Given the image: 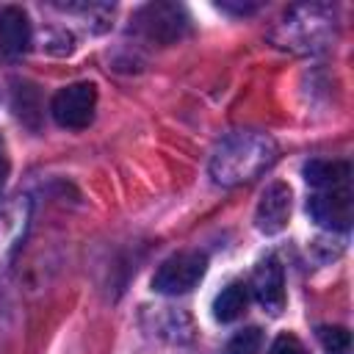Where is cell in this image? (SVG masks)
<instances>
[{
	"mask_svg": "<svg viewBox=\"0 0 354 354\" xmlns=\"http://www.w3.org/2000/svg\"><path fill=\"white\" fill-rule=\"evenodd\" d=\"M274 160V144L257 133H238L227 138L213 155V177L218 183H243L260 174Z\"/></svg>",
	"mask_w": 354,
	"mask_h": 354,
	"instance_id": "obj_1",
	"label": "cell"
},
{
	"mask_svg": "<svg viewBox=\"0 0 354 354\" xmlns=\"http://www.w3.org/2000/svg\"><path fill=\"white\" fill-rule=\"evenodd\" d=\"M205 268H207V257L202 252H196V249L177 252L160 263V268L152 277V288L166 296L188 293L191 288L199 285V279L205 277Z\"/></svg>",
	"mask_w": 354,
	"mask_h": 354,
	"instance_id": "obj_2",
	"label": "cell"
},
{
	"mask_svg": "<svg viewBox=\"0 0 354 354\" xmlns=\"http://www.w3.org/2000/svg\"><path fill=\"white\" fill-rule=\"evenodd\" d=\"M94 108H97V88H94V83H86V80L64 86L50 102L53 119L69 130L88 127L94 119Z\"/></svg>",
	"mask_w": 354,
	"mask_h": 354,
	"instance_id": "obj_3",
	"label": "cell"
},
{
	"mask_svg": "<svg viewBox=\"0 0 354 354\" xmlns=\"http://www.w3.org/2000/svg\"><path fill=\"white\" fill-rule=\"evenodd\" d=\"M136 25L147 39L171 44L188 30V14L174 3H149L136 14Z\"/></svg>",
	"mask_w": 354,
	"mask_h": 354,
	"instance_id": "obj_4",
	"label": "cell"
},
{
	"mask_svg": "<svg viewBox=\"0 0 354 354\" xmlns=\"http://www.w3.org/2000/svg\"><path fill=\"white\" fill-rule=\"evenodd\" d=\"M307 213L329 230H348L351 224V188H326L315 191L307 199Z\"/></svg>",
	"mask_w": 354,
	"mask_h": 354,
	"instance_id": "obj_5",
	"label": "cell"
},
{
	"mask_svg": "<svg viewBox=\"0 0 354 354\" xmlns=\"http://www.w3.org/2000/svg\"><path fill=\"white\" fill-rule=\"evenodd\" d=\"M290 218V188L285 183H271L260 202H257V210H254V224L260 232L266 235H277L285 230Z\"/></svg>",
	"mask_w": 354,
	"mask_h": 354,
	"instance_id": "obj_6",
	"label": "cell"
},
{
	"mask_svg": "<svg viewBox=\"0 0 354 354\" xmlns=\"http://www.w3.org/2000/svg\"><path fill=\"white\" fill-rule=\"evenodd\" d=\"M252 293L254 299L268 310V313H279L285 304V274L277 257H266L257 263L254 274H252Z\"/></svg>",
	"mask_w": 354,
	"mask_h": 354,
	"instance_id": "obj_7",
	"label": "cell"
},
{
	"mask_svg": "<svg viewBox=\"0 0 354 354\" xmlns=\"http://www.w3.org/2000/svg\"><path fill=\"white\" fill-rule=\"evenodd\" d=\"M30 44V22L22 8L8 6L0 11V55L17 58Z\"/></svg>",
	"mask_w": 354,
	"mask_h": 354,
	"instance_id": "obj_8",
	"label": "cell"
},
{
	"mask_svg": "<svg viewBox=\"0 0 354 354\" xmlns=\"http://www.w3.org/2000/svg\"><path fill=\"white\" fill-rule=\"evenodd\" d=\"M348 177H351V166L346 160H310V163H304V180L315 191L343 188V185H348Z\"/></svg>",
	"mask_w": 354,
	"mask_h": 354,
	"instance_id": "obj_9",
	"label": "cell"
},
{
	"mask_svg": "<svg viewBox=\"0 0 354 354\" xmlns=\"http://www.w3.org/2000/svg\"><path fill=\"white\" fill-rule=\"evenodd\" d=\"M249 304V288L243 282H230L227 288H221V293L213 299V318L221 324L235 321L238 315H243Z\"/></svg>",
	"mask_w": 354,
	"mask_h": 354,
	"instance_id": "obj_10",
	"label": "cell"
},
{
	"mask_svg": "<svg viewBox=\"0 0 354 354\" xmlns=\"http://www.w3.org/2000/svg\"><path fill=\"white\" fill-rule=\"evenodd\" d=\"M318 343L326 354H348L351 335L346 326H321L318 329Z\"/></svg>",
	"mask_w": 354,
	"mask_h": 354,
	"instance_id": "obj_11",
	"label": "cell"
},
{
	"mask_svg": "<svg viewBox=\"0 0 354 354\" xmlns=\"http://www.w3.org/2000/svg\"><path fill=\"white\" fill-rule=\"evenodd\" d=\"M263 348V332L257 326L241 329L230 343H227V354H260Z\"/></svg>",
	"mask_w": 354,
	"mask_h": 354,
	"instance_id": "obj_12",
	"label": "cell"
},
{
	"mask_svg": "<svg viewBox=\"0 0 354 354\" xmlns=\"http://www.w3.org/2000/svg\"><path fill=\"white\" fill-rule=\"evenodd\" d=\"M268 354H307V351H304V346L299 343V337H296V335L282 332V335L274 340V346H271V351H268Z\"/></svg>",
	"mask_w": 354,
	"mask_h": 354,
	"instance_id": "obj_13",
	"label": "cell"
},
{
	"mask_svg": "<svg viewBox=\"0 0 354 354\" xmlns=\"http://www.w3.org/2000/svg\"><path fill=\"white\" fill-rule=\"evenodd\" d=\"M6 177H8V155H6V144L0 138V194L6 188Z\"/></svg>",
	"mask_w": 354,
	"mask_h": 354,
	"instance_id": "obj_14",
	"label": "cell"
}]
</instances>
